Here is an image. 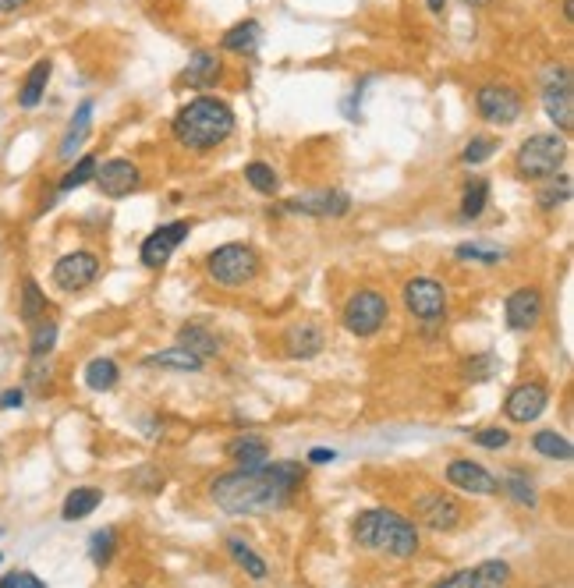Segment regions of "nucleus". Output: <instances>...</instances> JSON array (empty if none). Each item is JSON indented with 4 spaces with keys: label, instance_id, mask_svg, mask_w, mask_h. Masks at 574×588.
I'll use <instances>...</instances> for the list:
<instances>
[{
    "label": "nucleus",
    "instance_id": "6e6552de",
    "mask_svg": "<svg viewBox=\"0 0 574 588\" xmlns=\"http://www.w3.org/2000/svg\"><path fill=\"white\" fill-rule=\"evenodd\" d=\"M543 110L560 135H571L574 128V78L567 64H550L543 71Z\"/></svg>",
    "mask_w": 574,
    "mask_h": 588
},
{
    "label": "nucleus",
    "instance_id": "c756f323",
    "mask_svg": "<svg viewBox=\"0 0 574 588\" xmlns=\"http://www.w3.org/2000/svg\"><path fill=\"white\" fill-rule=\"evenodd\" d=\"M82 380H86V387L93 390V394H107V390H114L117 380H121V369H117L114 358H93V362L86 365V372H82Z\"/></svg>",
    "mask_w": 574,
    "mask_h": 588
},
{
    "label": "nucleus",
    "instance_id": "a18cd8bd",
    "mask_svg": "<svg viewBox=\"0 0 574 588\" xmlns=\"http://www.w3.org/2000/svg\"><path fill=\"white\" fill-rule=\"evenodd\" d=\"M25 404V387H8L0 390V411H15Z\"/></svg>",
    "mask_w": 574,
    "mask_h": 588
},
{
    "label": "nucleus",
    "instance_id": "a878e982",
    "mask_svg": "<svg viewBox=\"0 0 574 588\" xmlns=\"http://www.w3.org/2000/svg\"><path fill=\"white\" fill-rule=\"evenodd\" d=\"M259 39H263V25H259L256 18H245V22L231 25V29L220 36V47H224L227 54H252V50L259 47Z\"/></svg>",
    "mask_w": 574,
    "mask_h": 588
},
{
    "label": "nucleus",
    "instance_id": "79ce46f5",
    "mask_svg": "<svg viewBox=\"0 0 574 588\" xmlns=\"http://www.w3.org/2000/svg\"><path fill=\"white\" fill-rule=\"evenodd\" d=\"M472 443L482 450H507L514 443V436H511V429L486 426V429H479V433H472Z\"/></svg>",
    "mask_w": 574,
    "mask_h": 588
},
{
    "label": "nucleus",
    "instance_id": "dca6fc26",
    "mask_svg": "<svg viewBox=\"0 0 574 588\" xmlns=\"http://www.w3.org/2000/svg\"><path fill=\"white\" fill-rule=\"evenodd\" d=\"M93 181L107 199H125V195H132L135 188L142 185V171L132 160H121V156H117V160L96 163Z\"/></svg>",
    "mask_w": 574,
    "mask_h": 588
},
{
    "label": "nucleus",
    "instance_id": "ea45409f",
    "mask_svg": "<svg viewBox=\"0 0 574 588\" xmlns=\"http://www.w3.org/2000/svg\"><path fill=\"white\" fill-rule=\"evenodd\" d=\"M114 553H117V528H100V532H93V539H89V560H93L96 567H110Z\"/></svg>",
    "mask_w": 574,
    "mask_h": 588
},
{
    "label": "nucleus",
    "instance_id": "5701e85b",
    "mask_svg": "<svg viewBox=\"0 0 574 588\" xmlns=\"http://www.w3.org/2000/svg\"><path fill=\"white\" fill-rule=\"evenodd\" d=\"M43 316H50V298L43 294L36 277H22V284H18V319L25 326H32Z\"/></svg>",
    "mask_w": 574,
    "mask_h": 588
},
{
    "label": "nucleus",
    "instance_id": "9d476101",
    "mask_svg": "<svg viewBox=\"0 0 574 588\" xmlns=\"http://www.w3.org/2000/svg\"><path fill=\"white\" fill-rule=\"evenodd\" d=\"M475 110H479L482 121L497 124V128H511L525 110V100L507 82H486V86L475 89Z\"/></svg>",
    "mask_w": 574,
    "mask_h": 588
},
{
    "label": "nucleus",
    "instance_id": "3c124183",
    "mask_svg": "<svg viewBox=\"0 0 574 588\" xmlns=\"http://www.w3.org/2000/svg\"><path fill=\"white\" fill-rule=\"evenodd\" d=\"M426 4H429L433 15H443V8H447V0H426Z\"/></svg>",
    "mask_w": 574,
    "mask_h": 588
},
{
    "label": "nucleus",
    "instance_id": "864d4df0",
    "mask_svg": "<svg viewBox=\"0 0 574 588\" xmlns=\"http://www.w3.org/2000/svg\"><path fill=\"white\" fill-rule=\"evenodd\" d=\"M465 4H472V8H486V4H493V0H465Z\"/></svg>",
    "mask_w": 574,
    "mask_h": 588
},
{
    "label": "nucleus",
    "instance_id": "1a4fd4ad",
    "mask_svg": "<svg viewBox=\"0 0 574 588\" xmlns=\"http://www.w3.org/2000/svg\"><path fill=\"white\" fill-rule=\"evenodd\" d=\"M412 514H415V525H426L433 532H458L461 521H465L461 500L443 493V489H426V493L415 496Z\"/></svg>",
    "mask_w": 574,
    "mask_h": 588
},
{
    "label": "nucleus",
    "instance_id": "c03bdc74",
    "mask_svg": "<svg viewBox=\"0 0 574 588\" xmlns=\"http://www.w3.org/2000/svg\"><path fill=\"white\" fill-rule=\"evenodd\" d=\"M472 581H475V567H465V571H454L450 578L436 581L433 588H472Z\"/></svg>",
    "mask_w": 574,
    "mask_h": 588
},
{
    "label": "nucleus",
    "instance_id": "4468645a",
    "mask_svg": "<svg viewBox=\"0 0 574 588\" xmlns=\"http://www.w3.org/2000/svg\"><path fill=\"white\" fill-rule=\"evenodd\" d=\"M543 312H546L543 291L532 287V284L511 291L507 294V302H504V319H507V326H511L514 333L536 330V326L543 323Z\"/></svg>",
    "mask_w": 574,
    "mask_h": 588
},
{
    "label": "nucleus",
    "instance_id": "f03ea898",
    "mask_svg": "<svg viewBox=\"0 0 574 588\" xmlns=\"http://www.w3.org/2000/svg\"><path fill=\"white\" fill-rule=\"evenodd\" d=\"M351 539L358 550L380 553L390 560H412L422 550L419 525L412 518H404L394 507H369V511L355 514L351 521Z\"/></svg>",
    "mask_w": 574,
    "mask_h": 588
},
{
    "label": "nucleus",
    "instance_id": "603ef678",
    "mask_svg": "<svg viewBox=\"0 0 574 588\" xmlns=\"http://www.w3.org/2000/svg\"><path fill=\"white\" fill-rule=\"evenodd\" d=\"M574 18V0H564V22H571Z\"/></svg>",
    "mask_w": 574,
    "mask_h": 588
},
{
    "label": "nucleus",
    "instance_id": "473e14b6",
    "mask_svg": "<svg viewBox=\"0 0 574 588\" xmlns=\"http://www.w3.org/2000/svg\"><path fill=\"white\" fill-rule=\"evenodd\" d=\"M511 581H514V574L507 560H482V564L475 567L472 588H511Z\"/></svg>",
    "mask_w": 574,
    "mask_h": 588
},
{
    "label": "nucleus",
    "instance_id": "2eb2a0df",
    "mask_svg": "<svg viewBox=\"0 0 574 588\" xmlns=\"http://www.w3.org/2000/svg\"><path fill=\"white\" fill-rule=\"evenodd\" d=\"M546 408H550V390H546V383H539V380L518 383L504 401V415L511 418L514 426L536 422Z\"/></svg>",
    "mask_w": 574,
    "mask_h": 588
},
{
    "label": "nucleus",
    "instance_id": "423d86ee",
    "mask_svg": "<svg viewBox=\"0 0 574 588\" xmlns=\"http://www.w3.org/2000/svg\"><path fill=\"white\" fill-rule=\"evenodd\" d=\"M404 312L419 319L426 330H440L447 323V287L433 277H412L401 287Z\"/></svg>",
    "mask_w": 574,
    "mask_h": 588
},
{
    "label": "nucleus",
    "instance_id": "7ed1b4c3",
    "mask_svg": "<svg viewBox=\"0 0 574 588\" xmlns=\"http://www.w3.org/2000/svg\"><path fill=\"white\" fill-rule=\"evenodd\" d=\"M234 124V110L227 107L217 96H199V100H188L185 107L174 114L171 132L178 139V146L192 149V153H210V149L224 146L231 139Z\"/></svg>",
    "mask_w": 574,
    "mask_h": 588
},
{
    "label": "nucleus",
    "instance_id": "6ab92c4d",
    "mask_svg": "<svg viewBox=\"0 0 574 588\" xmlns=\"http://www.w3.org/2000/svg\"><path fill=\"white\" fill-rule=\"evenodd\" d=\"M220 78H224V61H220V54H213V50H195V54L188 57L185 71H181V86L210 89V86H217Z\"/></svg>",
    "mask_w": 574,
    "mask_h": 588
},
{
    "label": "nucleus",
    "instance_id": "a211bd4d",
    "mask_svg": "<svg viewBox=\"0 0 574 588\" xmlns=\"http://www.w3.org/2000/svg\"><path fill=\"white\" fill-rule=\"evenodd\" d=\"M323 348H326V333H323V326L312 323V319H298V323H291L284 330V351H287V358H295V362H309V358H316Z\"/></svg>",
    "mask_w": 574,
    "mask_h": 588
},
{
    "label": "nucleus",
    "instance_id": "7c9ffc66",
    "mask_svg": "<svg viewBox=\"0 0 574 588\" xmlns=\"http://www.w3.org/2000/svg\"><path fill=\"white\" fill-rule=\"evenodd\" d=\"M497 482L514 503H521V507H528V511H536L539 507V493H536V486H532V479H528L525 472L514 468V472H507L504 479H497Z\"/></svg>",
    "mask_w": 574,
    "mask_h": 588
},
{
    "label": "nucleus",
    "instance_id": "412c9836",
    "mask_svg": "<svg viewBox=\"0 0 574 588\" xmlns=\"http://www.w3.org/2000/svg\"><path fill=\"white\" fill-rule=\"evenodd\" d=\"M227 457H231L238 468H259L270 461V443L259 433H241L227 443Z\"/></svg>",
    "mask_w": 574,
    "mask_h": 588
},
{
    "label": "nucleus",
    "instance_id": "9b49d317",
    "mask_svg": "<svg viewBox=\"0 0 574 588\" xmlns=\"http://www.w3.org/2000/svg\"><path fill=\"white\" fill-rule=\"evenodd\" d=\"M100 270H103V263L96 252H89V248H75V252L57 259L54 270H50V280H54V287L61 294H78V291H86V287L96 284Z\"/></svg>",
    "mask_w": 574,
    "mask_h": 588
},
{
    "label": "nucleus",
    "instance_id": "f257e3e1",
    "mask_svg": "<svg viewBox=\"0 0 574 588\" xmlns=\"http://www.w3.org/2000/svg\"><path fill=\"white\" fill-rule=\"evenodd\" d=\"M305 482L298 461H266L259 468H234L210 482V500L227 514H273L295 500Z\"/></svg>",
    "mask_w": 574,
    "mask_h": 588
},
{
    "label": "nucleus",
    "instance_id": "e433bc0d",
    "mask_svg": "<svg viewBox=\"0 0 574 588\" xmlns=\"http://www.w3.org/2000/svg\"><path fill=\"white\" fill-rule=\"evenodd\" d=\"M454 256L465 259V263H479V266H497L507 256L504 248L497 245H482V241H465V245L454 248Z\"/></svg>",
    "mask_w": 574,
    "mask_h": 588
},
{
    "label": "nucleus",
    "instance_id": "20e7f679",
    "mask_svg": "<svg viewBox=\"0 0 574 588\" xmlns=\"http://www.w3.org/2000/svg\"><path fill=\"white\" fill-rule=\"evenodd\" d=\"M567 160V139L557 132L528 135L514 153V171L525 181H550Z\"/></svg>",
    "mask_w": 574,
    "mask_h": 588
},
{
    "label": "nucleus",
    "instance_id": "39448f33",
    "mask_svg": "<svg viewBox=\"0 0 574 588\" xmlns=\"http://www.w3.org/2000/svg\"><path fill=\"white\" fill-rule=\"evenodd\" d=\"M263 270V259L252 245L245 241H231V245L213 248L206 256V273H210L213 284L220 287H249L252 280Z\"/></svg>",
    "mask_w": 574,
    "mask_h": 588
},
{
    "label": "nucleus",
    "instance_id": "2f4dec72",
    "mask_svg": "<svg viewBox=\"0 0 574 588\" xmlns=\"http://www.w3.org/2000/svg\"><path fill=\"white\" fill-rule=\"evenodd\" d=\"M532 447H536L539 457H550V461H571L574 457V443L567 440L557 429H543V433L532 436Z\"/></svg>",
    "mask_w": 574,
    "mask_h": 588
},
{
    "label": "nucleus",
    "instance_id": "de8ad7c7",
    "mask_svg": "<svg viewBox=\"0 0 574 588\" xmlns=\"http://www.w3.org/2000/svg\"><path fill=\"white\" fill-rule=\"evenodd\" d=\"M32 0H0V15H15V11L29 8Z\"/></svg>",
    "mask_w": 574,
    "mask_h": 588
},
{
    "label": "nucleus",
    "instance_id": "49530a36",
    "mask_svg": "<svg viewBox=\"0 0 574 588\" xmlns=\"http://www.w3.org/2000/svg\"><path fill=\"white\" fill-rule=\"evenodd\" d=\"M334 450H326V447H316V450H312V454H309V465H326V461H334Z\"/></svg>",
    "mask_w": 574,
    "mask_h": 588
},
{
    "label": "nucleus",
    "instance_id": "0eeeda50",
    "mask_svg": "<svg viewBox=\"0 0 574 588\" xmlns=\"http://www.w3.org/2000/svg\"><path fill=\"white\" fill-rule=\"evenodd\" d=\"M341 323H344V330H348L351 337H362V341L365 337H376V333L390 323L387 294L376 291V287H362V291H355L348 302H344Z\"/></svg>",
    "mask_w": 574,
    "mask_h": 588
},
{
    "label": "nucleus",
    "instance_id": "393cba45",
    "mask_svg": "<svg viewBox=\"0 0 574 588\" xmlns=\"http://www.w3.org/2000/svg\"><path fill=\"white\" fill-rule=\"evenodd\" d=\"M178 344L185 351H192L195 358H202V362H210V358L220 355V341H217V333H210L206 326L199 323H188L178 330Z\"/></svg>",
    "mask_w": 574,
    "mask_h": 588
},
{
    "label": "nucleus",
    "instance_id": "5fc2aeb1",
    "mask_svg": "<svg viewBox=\"0 0 574 588\" xmlns=\"http://www.w3.org/2000/svg\"><path fill=\"white\" fill-rule=\"evenodd\" d=\"M0 564H4V553H0Z\"/></svg>",
    "mask_w": 574,
    "mask_h": 588
},
{
    "label": "nucleus",
    "instance_id": "8fccbe9b",
    "mask_svg": "<svg viewBox=\"0 0 574 588\" xmlns=\"http://www.w3.org/2000/svg\"><path fill=\"white\" fill-rule=\"evenodd\" d=\"M22 588H47V581L36 578L32 571H22Z\"/></svg>",
    "mask_w": 574,
    "mask_h": 588
},
{
    "label": "nucleus",
    "instance_id": "09e8293b",
    "mask_svg": "<svg viewBox=\"0 0 574 588\" xmlns=\"http://www.w3.org/2000/svg\"><path fill=\"white\" fill-rule=\"evenodd\" d=\"M0 588H22V571H11L0 578Z\"/></svg>",
    "mask_w": 574,
    "mask_h": 588
},
{
    "label": "nucleus",
    "instance_id": "a19ab883",
    "mask_svg": "<svg viewBox=\"0 0 574 588\" xmlns=\"http://www.w3.org/2000/svg\"><path fill=\"white\" fill-rule=\"evenodd\" d=\"M50 376H54L50 358H29V369H25V387L36 390V394H47Z\"/></svg>",
    "mask_w": 574,
    "mask_h": 588
},
{
    "label": "nucleus",
    "instance_id": "4be33fe9",
    "mask_svg": "<svg viewBox=\"0 0 574 588\" xmlns=\"http://www.w3.org/2000/svg\"><path fill=\"white\" fill-rule=\"evenodd\" d=\"M224 550H227V557L238 564V571H245V578H252V581H266V578H270V567H266V560L259 557V553L252 550V542H245L241 535H227Z\"/></svg>",
    "mask_w": 574,
    "mask_h": 588
},
{
    "label": "nucleus",
    "instance_id": "f3484780",
    "mask_svg": "<svg viewBox=\"0 0 574 588\" xmlns=\"http://www.w3.org/2000/svg\"><path fill=\"white\" fill-rule=\"evenodd\" d=\"M447 482L461 493H472V496H497L500 493V482L497 475L489 472L486 465L479 461H468V457H454L447 465Z\"/></svg>",
    "mask_w": 574,
    "mask_h": 588
},
{
    "label": "nucleus",
    "instance_id": "cd10ccee",
    "mask_svg": "<svg viewBox=\"0 0 574 588\" xmlns=\"http://www.w3.org/2000/svg\"><path fill=\"white\" fill-rule=\"evenodd\" d=\"M146 365H153V369H174V372H202V369H206V362H202V358H195L192 351H185L181 344H174V348H163V351H153V355L146 358Z\"/></svg>",
    "mask_w": 574,
    "mask_h": 588
},
{
    "label": "nucleus",
    "instance_id": "f8f14e48",
    "mask_svg": "<svg viewBox=\"0 0 574 588\" xmlns=\"http://www.w3.org/2000/svg\"><path fill=\"white\" fill-rule=\"evenodd\" d=\"M280 209H284V213H295V217L337 220V217H348L351 195L348 192H337V188H326V192L295 195V199H287Z\"/></svg>",
    "mask_w": 574,
    "mask_h": 588
},
{
    "label": "nucleus",
    "instance_id": "4c0bfd02",
    "mask_svg": "<svg viewBox=\"0 0 574 588\" xmlns=\"http://www.w3.org/2000/svg\"><path fill=\"white\" fill-rule=\"evenodd\" d=\"M489 206V181L486 178H472L465 188V199H461V217L475 220L482 217V209Z\"/></svg>",
    "mask_w": 574,
    "mask_h": 588
},
{
    "label": "nucleus",
    "instance_id": "bb28decb",
    "mask_svg": "<svg viewBox=\"0 0 574 588\" xmlns=\"http://www.w3.org/2000/svg\"><path fill=\"white\" fill-rule=\"evenodd\" d=\"M103 503V489L96 486H75L61 503V521H82Z\"/></svg>",
    "mask_w": 574,
    "mask_h": 588
},
{
    "label": "nucleus",
    "instance_id": "72a5a7b5",
    "mask_svg": "<svg viewBox=\"0 0 574 588\" xmlns=\"http://www.w3.org/2000/svg\"><path fill=\"white\" fill-rule=\"evenodd\" d=\"M96 156L93 153H86V156H78L75 163H71V171L64 174L61 181H57V195H68V192H75V188H82L86 181H93V174H96Z\"/></svg>",
    "mask_w": 574,
    "mask_h": 588
},
{
    "label": "nucleus",
    "instance_id": "37998d69",
    "mask_svg": "<svg viewBox=\"0 0 574 588\" xmlns=\"http://www.w3.org/2000/svg\"><path fill=\"white\" fill-rule=\"evenodd\" d=\"M493 153H497V139H489V135H475V139H468V146L461 149V160H465L468 167H475V163H486Z\"/></svg>",
    "mask_w": 574,
    "mask_h": 588
},
{
    "label": "nucleus",
    "instance_id": "aec40b11",
    "mask_svg": "<svg viewBox=\"0 0 574 588\" xmlns=\"http://www.w3.org/2000/svg\"><path fill=\"white\" fill-rule=\"evenodd\" d=\"M89 132H93V100H82L75 110V117H71L68 132H64L61 146H57V160H64V163L75 160L78 149L86 146Z\"/></svg>",
    "mask_w": 574,
    "mask_h": 588
},
{
    "label": "nucleus",
    "instance_id": "ddd939ff",
    "mask_svg": "<svg viewBox=\"0 0 574 588\" xmlns=\"http://www.w3.org/2000/svg\"><path fill=\"white\" fill-rule=\"evenodd\" d=\"M188 234H192V224H188V220H174V224L156 227V231L149 234V238L142 241V248H139L142 266H146V270H160V266H167Z\"/></svg>",
    "mask_w": 574,
    "mask_h": 588
},
{
    "label": "nucleus",
    "instance_id": "b1692460",
    "mask_svg": "<svg viewBox=\"0 0 574 588\" xmlns=\"http://www.w3.org/2000/svg\"><path fill=\"white\" fill-rule=\"evenodd\" d=\"M50 75H54V61H50V57H43V61L32 64L29 75H25V82H22V89H18V107H22V110L39 107V103H43V96H47Z\"/></svg>",
    "mask_w": 574,
    "mask_h": 588
},
{
    "label": "nucleus",
    "instance_id": "c85d7f7f",
    "mask_svg": "<svg viewBox=\"0 0 574 588\" xmlns=\"http://www.w3.org/2000/svg\"><path fill=\"white\" fill-rule=\"evenodd\" d=\"M57 337H61V326L54 316H43L39 323L29 326V358H50V351L57 348Z\"/></svg>",
    "mask_w": 574,
    "mask_h": 588
},
{
    "label": "nucleus",
    "instance_id": "f704fd0d",
    "mask_svg": "<svg viewBox=\"0 0 574 588\" xmlns=\"http://www.w3.org/2000/svg\"><path fill=\"white\" fill-rule=\"evenodd\" d=\"M500 372V358L493 355V351H479V355L465 358V365H461V376H465L468 383H486L493 380Z\"/></svg>",
    "mask_w": 574,
    "mask_h": 588
},
{
    "label": "nucleus",
    "instance_id": "c9c22d12",
    "mask_svg": "<svg viewBox=\"0 0 574 588\" xmlns=\"http://www.w3.org/2000/svg\"><path fill=\"white\" fill-rule=\"evenodd\" d=\"M567 199H571V178H567V174H553V181H546V185L536 192V206L546 209V213L564 206Z\"/></svg>",
    "mask_w": 574,
    "mask_h": 588
},
{
    "label": "nucleus",
    "instance_id": "58836bf2",
    "mask_svg": "<svg viewBox=\"0 0 574 588\" xmlns=\"http://www.w3.org/2000/svg\"><path fill=\"white\" fill-rule=\"evenodd\" d=\"M245 181H249V185L256 188L259 195H277V188H280L277 171H273L270 163H263V160L245 163Z\"/></svg>",
    "mask_w": 574,
    "mask_h": 588
}]
</instances>
